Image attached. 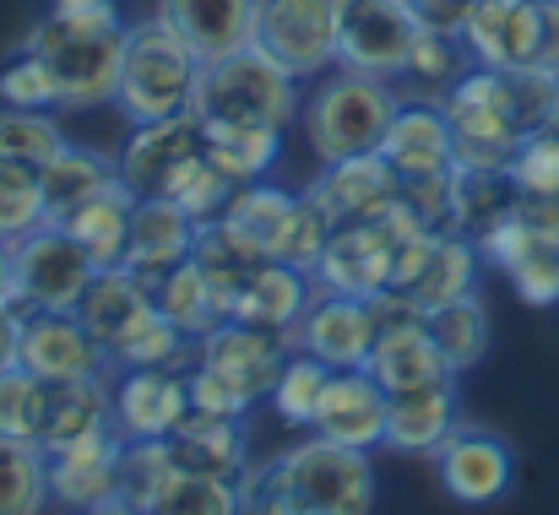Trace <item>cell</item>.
Listing matches in <instances>:
<instances>
[{
	"label": "cell",
	"instance_id": "1",
	"mask_svg": "<svg viewBox=\"0 0 559 515\" xmlns=\"http://www.w3.org/2000/svg\"><path fill=\"white\" fill-rule=\"evenodd\" d=\"M245 515H370L374 511V467L370 451L337 445L310 434L305 445L283 451L266 467H245L239 478Z\"/></svg>",
	"mask_w": 559,
	"mask_h": 515
},
{
	"label": "cell",
	"instance_id": "2",
	"mask_svg": "<svg viewBox=\"0 0 559 515\" xmlns=\"http://www.w3.org/2000/svg\"><path fill=\"white\" fill-rule=\"evenodd\" d=\"M126 33H131V22L120 16V5L98 0V5H82V11H49L27 33L22 49L38 55L44 71L55 76L60 109H98V104H115Z\"/></svg>",
	"mask_w": 559,
	"mask_h": 515
},
{
	"label": "cell",
	"instance_id": "3",
	"mask_svg": "<svg viewBox=\"0 0 559 515\" xmlns=\"http://www.w3.org/2000/svg\"><path fill=\"white\" fill-rule=\"evenodd\" d=\"M391 115H396L391 82L348 71V65L321 76L310 87V98L299 104V125H305L321 164H337V158H354V153H380Z\"/></svg>",
	"mask_w": 559,
	"mask_h": 515
},
{
	"label": "cell",
	"instance_id": "4",
	"mask_svg": "<svg viewBox=\"0 0 559 515\" xmlns=\"http://www.w3.org/2000/svg\"><path fill=\"white\" fill-rule=\"evenodd\" d=\"M299 104H305L299 76L283 71L255 44L228 60H206L195 76V98H190L201 120H239V125H272V131H288L299 120Z\"/></svg>",
	"mask_w": 559,
	"mask_h": 515
},
{
	"label": "cell",
	"instance_id": "5",
	"mask_svg": "<svg viewBox=\"0 0 559 515\" xmlns=\"http://www.w3.org/2000/svg\"><path fill=\"white\" fill-rule=\"evenodd\" d=\"M195 76H201V55L190 49L175 27H164L158 16H153V22H136V27L126 33V60H120L115 109H120L131 125L180 115V109H190V98H195Z\"/></svg>",
	"mask_w": 559,
	"mask_h": 515
},
{
	"label": "cell",
	"instance_id": "6",
	"mask_svg": "<svg viewBox=\"0 0 559 515\" xmlns=\"http://www.w3.org/2000/svg\"><path fill=\"white\" fill-rule=\"evenodd\" d=\"M445 120H451V142H456V169L467 173H506L516 147H522V120L511 109V82L506 71L489 65H467L445 98H440Z\"/></svg>",
	"mask_w": 559,
	"mask_h": 515
},
{
	"label": "cell",
	"instance_id": "7",
	"mask_svg": "<svg viewBox=\"0 0 559 515\" xmlns=\"http://www.w3.org/2000/svg\"><path fill=\"white\" fill-rule=\"evenodd\" d=\"M250 244H261L272 261L283 266H299V272H316L326 239H332V217L310 201V195H294V190H277L266 179L255 184H239L228 212H223Z\"/></svg>",
	"mask_w": 559,
	"mask_h": 515
},
{
	"label": "cell",
	"instance_id": "8",
	"mask_svg": "<svg viewBox=\"0 0 559 515\" xmlns=\"http://www.w3.org/2000/svg\"><path fill=\"white\" fill-rule=\"evenodd\" d=\"M478 244L462 233H418L396 250L391 283H385V304L407 310V315H429L462 294H478Z\"/></svg>",
	"mask_w": 559,
	"mask_h": 515
},
{
	"label": "cell",
	"instance_id": "9",
	"mask_svg": "<svg viewBox=\"0 0 559 515\" xmlns=\"http://www.w3.org/2000/svg\"><path fill=\"white\" fill-rule=\"evenodd\" d=\"M348 0H255V49L272 55L299 82L326 76L337 65Z\"/></svg>",
	"mask_w": 559,
	"mask_h": 515
},
{
	"label": "cell",
	"instance_id": "10",
	"mask_svg": "<svg viewBox=\"0 0 559 515\" xmlns=\"http://www.w3.org/2000/svg\"><path fill=\"white\" fill-rule=\"evenodd\" d=\"M16 261V310H76L87 283L98 277V261L60 228L44 223L11 244Z\"/></svg>",
	"mask_w": 559,
	"mask_h": 515
},
{
	"label": "cell",
	"instance_id": "11",
	"mask_svg": "<svg viewBox=\"0 0 559 515\" xmlns=\"http://www.w3.org/2000/svg\"><path fill=\"white\" fill-rule=\"evenodd\" d=\"M418 27L424 22H418L413 0H348L343 38H337V65L380 76V82H396L407 71Z\"/></svg>",
	"mask_w": 559,
	"mask_h": 515
},
{
	"label": "cell",
	"instance_id": "12",
	"mask_svg": "<svg viewBox=\"0 0 559 515\" xmlns=\"http://www.w3.org/2000/svg\"><path fill=\"white\" fill-rule=\"evenodd\" d=\"M374 337H380V304L343 299V294H316L305 321L294 332H283L288 352H310L326 369H365Z\"/></svg>",
	"mask_w": 559,
	"mask_h": 515
},
{
	"label": "cell",
	"instance_id": "13",
	"mask_svg": "<svg viewBox=\"0 0 559 515\" xmlns=\"http://www.w3.org/2000/svg\"><path fill=\"white\" fill-rule=\"evenodd\" d=\"M22 369H33L44 385L87 380L109 369V352L93 343V332L76 321V310H22Z\"/></svg>",
	"mask_w": 559,
	"mask_h": 515
},
{
	"label": "cell",
	"instance_id": "14",
	"mask_svg": "<svg viewBox=\"0 0 559 515\" xmlns=\"http://www.w3.org/2000/svg\"><path fill=\"white\" fill-rule=\"evenodd\" d=\"M201 153H206L201 115H195V109H180V115L131 125V142L120 147L115 169H120V179H126L136 195H164L169 179L186 169L190 158H201Z\"/></svg>",
	"mask_w": 559,
	"mask_h": 515
},
{
	"label": "cell",
	"instance_id": "15",
	"mask_svg": "<svg viewBox=\"0 0 559 515\" xmlns=\"http://www.w3.org/2000/svg\"><path fill=\"white\" fill-rule=\"evenodd\" d=\"M283 363H288V343L277 332H261L245 321H217L206 337H195V369H212L217 380H228L250 402L272 396Z\"/></svg>",
	"mask_w": 559,
	"mask_h": 515
},
{
	"label": "cell",
	"instance_id": "16",
	"mask_svg": "<svg viewBox=\"0 0 559 515\" xmlns=\"http://www.w3.org/2000/svg\"><path fill=\"white\" fill-rule=\"evenodd\" d=\"M374 304H380V337H374L365 369L380 380L385 396L456 380V374L445 369L435 337H429V321H424V315H407V310H396V304H385V299H374Z\"/></svg>",
	"mask_w": 559,
	"mask_h": 515
},
{
	"label": "cell",
	"instance_id": "17",
	"mask_svg": "<svg viewBox=\"0 0 559 515\" xmlns=\"http://www.w3.org/2000/svg\"><path fill=\"white\" fill-rule=\"evenodd\" d=\"M435 462H440V489L456 505H495L516 478L511 445L489 429H473V423H456L445 434V445L435 451Z\"/></svg>",
	"mask_w": 559,
	"mask_h": 515
},
{
	"label": "cell",
	"instance_id": "18",
	"mask_svg": "<svg viewBox=\"0 0 559 515\" xmlns=\"http://www.w3.org/2000/svg\"><path fill=\"white\" fill-rule=\"evenodd\" d=\"M462 44H467L473 65H489V71L538 65V44H544L538 0H473Z\"/></svg>",
	"mask_w": 559,
	"mask_h": 515
},
{
	"label": "cell",
	"instance_id": "19",
	"mask_svg": "<svg viewBox=\"0 0 559 515\" xmlns=\"http://www.w3.org/2000/svg\"><path fill=\"white\" fill-rule=\"evenodd\" d=\"M190 369H120L115 380V434L169 440L190 412Z\"/></svg>",
	"mask_w": 559,
	"mask_h": 515
},
{
	"label": "cell",
	"instance_id": "20",
	"mask_svg": "<svg viewBox=\"0 0 559 515\" xmlns=\"http://www.w3.org/2000/svg\"><path fill=\"white\" fill-rule=\"evenodd\" d=\"M195 217H190L186 206H175L169 195H136V212H131V233H126V255H120V266L126 272H136L147 288L164 277V272H175V266H186L190 250H195Z\"/></svg>",
	"mask_w": 559,
	"mask_h": 515
},
{
	"label": "cell",
	"instance_id": "21",
	"mask_svg": "<svg viewBox=\"0 0 559 515\" xmlns=\"http://www.w3.org/2000/svg\"><path fill=\"white\" fill-rule=\"evenodd\" d=\"M402 179L380 153H354L337 164H321V179L310 184V201L332 217V228L343 223H370L385 206H396Z\"/></svg>",
	"mask_w": 559,
	"mask_h": 515
},
{
	"label": "cell",
	"instance_id": "22",
	"mask_svg": "<svg viewBox=\"0 0 559 515\" xmlns=\"http://www.w3.org/2000/svg\"><path fill=\"white\" fill-rule=\"evenodd\" d=\"M385 402L391 396L380 391L370 369H332L310 434H326L354 451H374V445H385Z\"/></svg>",
	"mask_w": 559,
	"mask_h": 515
},
{
	"label": "cell",
	"instance_id": "23",
	"mask_svg": "<svg viewBox=\"0 0 559 515\" xmlns=\"http://www.w3.org/2000/svg\"><path fill=\"white\" fill-rule=\"evenodd\" d=\"M153 315H158L153 288L136 272H126V266H98V277L87 283V294L76 304V321L93 332V343L104 352H115L126 337H136Z\"/></svg>",
	"mask_w": 559,
	"mask_h": 515
},
{
	"label": "cell",
	"instance_id": "24",
	"mask_svg": "<svg viewBox=\"0 0 559 515\" xmlns=\"http://www.w3.org/2000/svg\"><path fill=\"white\" fill-rule=\"evenodd\" d=\"M380 158L396 169V179H429V173L456 169V142H451V120L440 104H396L385 136H380Z\"/></svg>",
	"mask_w": 559,
	"mask_h": 515
},
{
	"label": "cell",
	"instance_id": "25",
	"mask_svg": "<svg viewBox=\"0 0 559 515\" xmlns=\"http://www.w3.org/2000/svg\"><path fill=\"white\" fill-rule=\"evenodd\" d=\"M158 22L175 27L206 60H228L255 38V0H158Z\"/></svg>",
	"mask_w": 559,
	"mask_h": 515
},
{
	"label": "cell",
	"instance_id": "26",
	"mask_svg": "<svg viewBox=\"0 0 559 515\" xmlns=\"http://www.w3.org/2000/svg\"><path fill=\"white\" fill-rule=\"evenodd\" d=\"M310 310V272L299 266H283V261H261L228 299V315L223 321H245V326H261V332H294Z\"/></svg>",
	"mask_w": 559,
	"mask_h": 515
},
{
	"label": "cell",
	"instance_id": "27",
	"mask_svg": "<svg viewBox=\"0 0 559 515\" xmlns=\"http://www.w3.org/2000/svg\"><path fill=\"white\" fill-rule=\"evenodd\" d=\"M120 451H126L120 434H98V440H82L71 451H55L49 456V494L71 511L126 500L120 494Z\"/></svg>",
	"mask_w": 559,
	"mask_h": 515
},
{
	"label": "cell",
	"instance_id": "28",
	"mask_svg": "<svg viewBox=\"0 0 559 515\" xmlns=\"http://www.w3.org/2000/svg\"><path fill=\"white\" fill-rule=\"evenodd\" d=\"M451 429H456V380L396 391L385 402V445L402 456H435Z\"/></svg>",
	"mask_w": 559,
	"mask_h": 515
},
{
	"label": "cell",
	"instance_id": "29",
	"mask_svg": "<svg viewBox=\"0 0 559 515\" xmlns=\"http://www.w3.org/2000/svg\"><path fill=\"white\" fill-rule=\"evenodd\" d=\"M98 434H115V385L104 374L49 385V423H44V440H38L44 456L71 451V445L98 440Z\"/></svg>",
	"mask_w": 559,
	"mask_h": 515
},
{
	"label": "cell",
	"instance_id": "30",
	"mask_svg": "<svg viewBox=\"0 0 559 515\" xmlns=\"http://www.w3.org/2000/svg\"><path fill=\"white\" fill-rule=\"evenodd\" d=\"M175 467L206 472V478H245L250 445H245V418H212V412H186V423L169 434Z\"/></svg>",
	"mask_w": 559,
	"mask_h": 515
},
{
	"label": "cell",
	"instance_id": "31",
	"mask_svg": "<svg viewBox=\"0 0 559 515\" xmlns=\"http://www.w3.org/2000/svg\"><path fill=\"white\" fill-rule=\"evenodd\" d=\"M131 212H136V190L115 173L93 201H82L76 212L60 217V228L98 261V266H120L126 255V233H131Z\"/></svg>",
	"mask_w": 559,
	"mask_h": 515
},
{
	"label": "cell",
	"instance_id": "32",
	"mask_svg": "<svg viewBox=\"0 0 559 515\" xmlns=\"http://www.w3.org/2000/svg\"><path fill=\"white\" fill-rule=\"evenodd\" d=\"M206 131V158L228 173L234 184H255L266 179L277 153H283V131L272 125H239V120H201Z\"/></svg>",
	"mask_w": 559,
	"mask_h": 515
},
{
	"label": "cell",
	"instance_id": "33",
	"mask_svg": "<svg viewBox=\"0 0 559 515\" xmlns=\"http://www.w3.org/2000/svg\"><path fill=\"white\" fill-rule=\"evenodd\" d=\"M115 158H104V153H93V147H76V142H66L44 169H38V184H44V212H49V223H60L66 212H76L82 201H93L109 179H115Z\"/></svg>",
	"mask_w": 559,
	"mask_h": 515
},
{
	"label": "cell",
	"instance_id": "34",
	"mask_svg": "<svg viewBox=\"0 0 559 515\" xmlns=\"http://www.w3.org/2000/svg\"><path fill=\"white\" fill-rule=\"evenodd\" d=\"M153 304H158V315H164L169 326L186 332L190 343L206 337V332L223 321V304H217V294H212V283H206V272H201L195 261L164 272V277L153 283Z\"/></svg>",
	"mask_w": 559,
	"mask_h": 515
},
{
	"label": "cell",
	"instance_id": "35",
	"mask_svg": "<svg viewBox=\"0 0 559 515\" xmlns=\"http://www.w3.org/2000/svg\"><path fill=\"white\" fill-rule=\"evenodd\" d=\"M424 321H429V337H435V347H440V358H445L451 374H467L489 352V310H484L478 294H462V299L429 310Z\"/></svg>",
	"mask_w": 559,
	"mask_h": 515
},
{
	"label": "cell",
	"instance_id": "36",
	"mask_svg": "<svg viewBox=\"0 0 559 515\" xmlns=\"http://www.w3.org/2000/svg\"><path fill=\"white\" fill-rule=\"evenodd\" d=\"M516 184H511V173H467L456 169V190H451V233H462V239H478V233H489L500 217H511L516 212Z\"/></svg>",
	"mask_w": 559,
	"mask_h": 515
},
{
	"label": "cell",
	"instance_id": "37",
	"mask_svg": "<svg viewBox=\"0 0 559 515\" xmlns=\"http://www.w3.org/2000/svg\"><path fill=\"white\" fill-rule=\"evenodd\" d=\"M147 515H245V494L234 478H206L175 467L164 489L147 500Z\"/></svg>",
	"mask_w": 559,
	"mask_h": 515
},
{
	"label": "cell",
	"instance_id": "38",
	"mask_svg": "<svg viewBox=\"0 0 559 515\" xmlns=\"http://www.w3.org/2000/svg\"><path fill=\"white\" fill-rule=\"evenodd\" d=\"M49 505V456L27 440L0 434V515H44Z\"/></svg>",
	"mask_w": 559,
	"mask_h": 515
},
{
	"label": "cell",
	"instance_id": "39",
	"mask_svg": "<svg viewBox=\"0 0 559 515\" xmlns=\"http://www.w3.org/2000/svg\"><path fill=\"white\" fill-rule=\"evenodd\" d=\"M44 423H49V385L33 369H22V363L16 369H0V434L38 445L44 440Z\"/></svg>",
	"mask_w": 559,
	"mask_h": 515
},
{
	"label": "cell",
	"instance_id": "40",
	"mask_svg": "<svg viewBox=\"0 0 559 515\" xmlns=\"http://www.w3.org/2000/svg\"><path fill=\"white\" fill-rule=\"evenodd\" d=\"M326 380H332V369H326L321 358H310V352H288V363H283V374H277V385H272L266 402L277 407V418H283L288 429H310Z\"/></svg>",
	"mask_w": 559,
	"mask_h": 515
},
{
	"label": "cell",
	"instance_id": "41",
	"mask_svg": "<svg viewBox=\"0 0 559 515\" xmlns=\"http://www.w3.org/2000/svg\"><path fill=\"white\" fill-rule=\"evenodd\" d=\"M66 147V131L49 109H0V158L44 169Z\"/></svg>",
	"mask_w": 559,
	"mask_h": 515
},
{
	"label": "cell",
	"instance_id": "42",
	"mask_svg": "<svg viewBox=\"0 0 559 515\" xmlns=\"http://www.w3.org/2000/svg\"><path fill=\"white\" fill-rule=\"evenodd\" d=\"M473 65V55H467V44L456 38V33H435V27H418V38H413V55H407V82H418L424 93H440L445 98V87L462 76Z\"/></svg>",
	"mask_w": 559,
	"mask_h": 515
},
{
	"label": "cell",
	"instance_id": "43",
	"mask_svg": "<svg viewBox=\"0 0 559 515\" xmlns=\"http://www.w3.org/2000/svg\"><path fill=\"white\" fill-rule=\"evenodd\" d=\"M44 223H49V212H44L38 169L0 158V239L16 244L22 233H33V228H44Z\"/></svg>",
	"mask_w": 559,
	"mask_h": 515
},
{
	"label": "cell",
	"instance_id": "44",
	"mask_svg": "<svg viewBox=\"0 0 559 515\" xmlns=\"http://www.w3.org/2000/svg\"><path fill=\"white\" fill-rule=\"evenodd\" d=\"M109 363L115 369H186V363H195V343L180 326H169L164 315H153L136 337H126L109 352Z\"/></svg>",
	"mask_w": 559,
	"mask_h": 515
},
{
	"label": "cell",
	"instance_id": "45",
	"mask_svg": "<svg viewBox=\"0 0 559 515\" xmlns=\"http://www.w3.org/2000/svg\"><path fill=\"white\" fill-rule=\"evenodd\" d=\"M234 190H239V184H234L228 173L201 153V158H190L186 169L169 179V190H164V195H169L175 206H186L195 223H212V217H223V212H228Z\"/></svg>",
	"mask_w": 559,
	"mask_h": 515
},
{
	"label": "cell",
	"instance_id": "46",
	"mask_svg": "<svg viewBox=\"0 0 559 515\" xmlns=\"http://www.w3.org/2000/svg\"><path fill=\"white\" fill-rule=\"evenodd\" d=\"M506 173H511V184H516V195H522V201H538V195H559V136L549 131V125L527 131Z\"/></svg>",
	"mask_w": 559,
	"mask_h": 515
},
{
	"label": "cell",
	"instance_id": "47",
	"mask_svg": "<svg viewBox=\"0 0 559 515\" xmlns=\"http://www.w3.org/2000/svg\"><path fill=\"white\" fill-rule=\"evenodd\" d=\"M169 472H175L169 440H126V451H120V494H126L131 505L147 511V500L164 489Z\"/></svg>",
	"mask_w": 559,
	"mask_h": 515
},
{
	"label": "cell",
	"instance_id": "48",
	"mask_svg": "<svg viewBox=\"0 0 559 515\" xmlns=\"http://www.w3.org/2000/svg\"><path fill=\"white\" fill-rule=\"evenodd\" d=\"M0 109H60V93H55V76L44 71L38 55H16L5 71H0Z\"/></svg>",
	"mask_w": 559,
	"mask_h": 515
},
{
	"label": "cell",
	"instance_id": "49",
	"mask_svg": "<svg viewBox=\"0 0 559 515\" xmlns=\"http://www.w3.org/2000/svg\"><path fill=\"white\" fill-rule=\"evenodd\" d=\"M506 277H511V288H516L522 304H538V310L559 304V244H544V239L533 233V250H527Z\"/></svg>",
	"mask_w": 559,
	"mask_h": 515
},
{
	"label": "cell",
	"instance_id": "50",
	"mask_svg": "<svg viewBox=\"0 0 559 515\" xmlns=\"http://www.w3.org/2000/svg\"><path fill=\"white\" fill-rule=\"evenodd\" d=\"M190 412H212V418H245L255 402L245 396V391H234L228 380H217L212 369H195L190 363Z\"/></svg>",
	"mask_w": 559,
	"mask_h": 515
},
{
	"label": "cell",
	"instance_id": "51",
	"mask_svg": "<svg viewBox=\"0 0 559 515\" xmlns=\"http://www.w3.org/2000/svg\"><path fill=\"white\" fill-rule=\"evenodd\" d=\"M413 11H418L424 27H435V33H456V38H462L473 0H413Z\"/></svg>",
	"mask_w": 559,
	"mask_h": 515
},
{
	"label": "cell",
	"instance_id": "52",
	"mask_svg": "<svg viewBox=\"0 0 559 515\" xmlns=\"http://www.w3.org/2000/svg\"><path fill=\"white\" fill-rule=\"evenodd\" d=\"M16 352H22V310L0 304V369H16Z\"/></svg>",
	"mask_w": 559,
	"mask_h": 515
},
{
	"label": "cell",
	"instance_id": "53",
	"mask_svg": "<svg viewBox=\"0 0 559 515\" xmlns=\"http://www.w3.org/2000/svg\"><path fill=\"white\" fill-rule=\"evenodd\" d=\"M0 304H16V261L5 239H0Z\"/></svg>",
	"mask_w": 559,
	"mask_h": 515
},
{
	"label": "cell",
	"instance_id": "54",
	"mask_svg": "<svg viewBox=\"0 0 559 515\" xmlns=\"http://www.w3.org/2000/svg\"><path fill=\"white\" fill-rule=\"evenodd\" d=\"M82 515H147V511L131 505V500H109V505H93V511H82Z\"/></svg>",
	"mask_w": 559,
	"mask_h": 515
},
{
	"label": "cell",
	"instance_id": "55",
	"mask_svg": "<svg viewBox=\"0 0 559 515\" xmlns=\"http://www.w3.org/2000/svg\"><path fill=\"white\" fill-rule=\"evenodd\" d=\"M55 11H82V5H98V0H49Z\"/></svg>",
	"mask_w": 559,
	"mask_h": 515
}]
</instances>
